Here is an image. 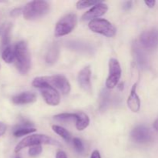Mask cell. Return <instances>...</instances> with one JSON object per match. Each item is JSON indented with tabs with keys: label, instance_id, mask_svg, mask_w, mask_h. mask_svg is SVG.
<instances>
[{
	"label": "cell",
	"instance_id": "cell-19",
	"mask_svg": "<svg viewBox=\"0 0 158 158\" xmlns=\"http://www.w3.org/2000/svg\"><path fill=\"white\" fill-rule=\"evenodd\" d=\"M2 58L6 63H12L15 59V48L12 46L5 48L2 53Z\"/></svg>",
	"mask_w": 158,
	"mask_h": 158
},
{
	"label": "cell",
	"instance_id": "cell-16",
	"mask_svg": "<svg viewBox=\"0 0 158 158\" xmlns=\"http://www.w3.org/2000/svg\"><path fill=\"white\" fill-rule=\"evenodd\" d=\"M60 56V48L56 43H52L46 52L45 60L46 63L49 65H52L56 63Z\"/></svg>",
	"mask_w": 158,
	"mask_h": 158
},
{
	"label": "cell",
	"instance_id": "cell-27",
	"mask_svg": "<svg viewBox=\"0 0 158 158\" xmlns=\"http://www.w3.org/2000/svg\"><path fill=\"white\" fill-rule=\"evenodd\" d=\"M73 146L75 148L76 151H78L79 153H82L84 151V146H83V142L81 141V140L77 137H75L73 140Z\"/></svg>",
	"mask_w": 158,
	"mask_h": 158
},
{
	"label": "cell",
	"instance_id": "cell-21",
	"mask_svg": "<svg viewBox=\"0 0 158 158\" xmlns=\"http://www.w3.org/2000/svg\"><path fill=\"white\" fill-rule=\"evenodd\" d=\"M77 113L71 114V113H63V114H57L54 116V120L59 122H69L72 120H77Z\"/></svg>",
	"mask_w": 158,
	"mask_h": 158
},
{
	"label": "cell",
	"instance_id": "cell-9",
	"mask_svg": "<svg viewBox=\"0 0 158 158\" xmlns=\"http://www.w3.org/2000/svg\"><path fill=\"white\" fill-rule=\"evenodd\" d=\"M141 46L144 49H154L158 46V30L151 29L143 32L140 38Z\"/></svg>",
	"mask_w": 158,
	"mask_h": 158
},
{
	"label": "cell",
	"instance_id": "cell-26",
	"mask_svg": "<svg viewBox=\"0 0 158 158\" xmlns=\"http://www.w3.org/2000/svg\"><path fill=\"white\" fill-rule=\"evenodd\" d=\"M42 151H43V148H42L41 145L31 147L29 150V155L32 157H36L41 154Z\"/></svg>",
	"mask_w": 158,
	"mask_h": 158
},
{
	"label": "cell",
	"instance_id": "cell-23",
	"mask_svg": "<svg viewBox=\"0 0 158 158\" xmlns=\"http://www.w3.org/2000/svg\"><path fill=\"white\" fill-rule=\"evenodd\" d=\"M52 131H53L56 134H57L58 135H60V137H63L66 141L67 142L70 141L71 140L70 134H69V133L68 132L65 128L62 127L60 126H58V125H53V126L52 127Z\"/></svg>",
	"mask_w": 158,
	"mask_h": 158
},
{
	"label": "cell",
	"instance_id": "cell-17",
	"mask_svg": "<svg viewBox=\"0 0 158 158\" xmlns=\"http://www.w3.org/2000/svg\"><path fill=\"white\" fill-rule=\"evenodd\" d=\"M35 131H36V129L31 127V123L27 122V123H25L24 124L19 125L14 131L13 135L16 137H23V136L30 134L32 133L35 132Z\"/></svg>",
	"mask_w": 158,
	"mask_h": 158
},
{
	"label": "cell",
	"instance_id": "cell-14",
	"mask_svg": "<svg viewBox=\"0 0 158 158\" xmlns=\"http://www.w3.org/2000/svg\"><path fill=\"white\" fill-rule=\"evenodd\" d=\"M12 100V103L16 105L29 104L36 101V95L32 92H23L14 96Z\"/></svg>",
	"mask_w": 158,
	"mask_h": 158
},
{
	"label": "cell",
	"instance_id": "cell-25",
	"mask_svg": "<svg viewBox=\"0 0 158 158\" xmlns=\"http://www.w3.org/2000/svg\"><path fill=\"white\" fill-rule=\"evenodd\" d=\"M100 2L98 1H92V0H82V1L77 2V9H83L85 8L94 6L95 5L98 4Z\"/></svg>",
	"mask_w": 158,
	"mask_h": 158
},
{
	"label": "cell",
	"instance_id": "cell-7",
	"mask_svg": "<svg viewBox=\"0 0 158 158\" xmlns=\"http://www.w3.org/2000/svg\"><path fill=\"white\" fill-rule=\"evenodd\" d=\"M88 26L92 32L105 35L106 37H113L117 33L115 26L108 20L104 19H97L91 20Z\"/></svg>",
	"mask_w": 158,
	"mask_h": 158
},
{
	"label": "cell",
	"instance_id": "cell-4",
	"mask_svg": "<svg viewBox=\"0 0 158 158\" xmlns=\"http://www.w3.org/2000/svg\"><path fill=\"white\" fill-rule=\"evenodd\" d=\"M32 85L35 88H38L41 91V94L47 104L50 106H57L60 103V96L56 89L46 83H40L34 79Z\"/></svg>",
	"mask_w": 158,
	"mask_h": 158
},
{
	"label": "cell",
	"instance_id": "cell-2",
	"mask_svg": "<svg viewBox=\"0 0 158 158\" xmlns=\"http://www.w3.org/2000/svg\"><path fill=\"white\" fill-rule=\"evenodd\" d=\"M49 4L46 1H32L23 8V17L26 20H33L40 18L49 11Z\"/></svg>",
	"mask_w": 158,
	"mask_h": 158
},
{
	"label": "cell",
	"instance_id": "cell-32",
	"mask_svg": "<svg viewBox=\"0 0 158 158\" xmlns=\"http://www.w3.org/2000/svg\"><path fill=\"white\" fill-rule=\"evenodd\" d=\"M90 158H101V157H100V152H99L98 151H94V152L92 153V154H91V157Z\"/></svg>",
	"mask_w": 158,
	"mask_h": 158
},
{
	"label": "cell",
	"instance_id": "cell-35",
	"mask_svg": "<svg viewBox=\"0 0 158 158\" xmlns=\"http://www.w3.org/2000/svg\"><path fill=\"white\" fill-rule=\"evenodd\" d=\"M0 67H1V66H0Z\"/></svg>",
	"mask_w": 158,
	"mask_h": 158
},
{
	"label": "cell",
	"instance_id": "cell-6",
	"mask_svg": "<svg viewBox=\"0 0 158 158\" xmlns=\"http://www.w3.org/2000/svg\"><path fill=\"white\" fill-rule=\"evenodd\" d=\"M35 79L40 83H46L55 89H58L63 94H68L71 90V86L69 81L66 77L62 75L40 77Z\"/></svg>",
	"mask_w": 158,
	"mask_h": 158
},
{
	"label": "cell",
	"instance_id": "cell-18",
	"mask_svg": "<svg viewBox=\"0 0 158 158\" xmlns=\"http://www.w3.org/2000/svg\"><path fill=\"white\" fill-rule=\"evenodd\" d=\"M77 120H76V127L78 131H81L86 129L89 124V118L85 113H77Z\"/></svg>",
	"mask_w": 158,
	"mask_h": 158
},
{
	"label": "cell",
	"instance_id": "cell-22",
	"mask_svg": "<svg viewBox=\"0 0 158 158\" xmlns=\"http://www.w3.org/2000/svg\"><path fill=\"white\" fill-rule=\"evenodd\" d=\"M11 29H12V26H11V24H9L2 31V46H6V47H7V46H9V42H10Z\"/></svg>",
	"mask_w": 158,
	"mask_h": 158
},
{
	"label": "cell",
	"instance_id": "cell-3",
	"mask_svg": "<svg viewBox=\"0 0 158 158\" xmlns=\"http://www.w3.org/2000/svg\"><path fill=\"white\" fill-rule=\"evenodd\" d=\"M41 144H49L55 145V146H60V143L57 140H54L49 136L44 134H32L28 136L21 140L15 148V152L18 153L24 148L28 147H34Z\"/></svg>",
	"mask_w": 158,
	"mask_h": 158
},
{
	"label": "cell",
	"instance_id": "cell-30",
	"mask_svg": "<svg viewBox=\"0 0 158 158\" xmlns=\"http://www.w3.org/2000/svg\"><path fill=\"white\" fill-rule=\"evenodd\" d=\"M56 158H67L66 153L63 151H57L56 155Z\"/></svg>",
	"mask_w": 158,
	"mask_h": 158
},
{
	"label": "cell",
	"instance_id": "cell-15",
	"mask_svg": "<svg viewBox=\"0 0 158 158\" xmlns=\"http://www.w3.org/2000/svg\"><path fill=\"white\" fill-rule=\"evenodd\" d=\"M137 83L134 84L131 89V94L127 99V106L131 111L137 113L140 109V100L139 96L137 94Z\"/></svg>",
	"mask_w": 158,
	"mask_h": 158
},
{
	"label": "cell",
	"instance_id": "cell-31",
	"mask_svg": "<svg viewBox=\"0 0 158 158\" xmlns=\"http://www.w3.org/2000/svg\"><path fill=\"white\" fill-rule=\"evenodd\" d=\"M144 3L149 8H154L156 4V1H154V0H149V1H144Z\"/></svg>",
	"mask_w": 158,
	"mask_h": 158
},
{
	"label": "cell",
	"instance_id": "cell-8",
	"mask_svg": "<svg viewBox=\"0 0 158 158\" xmlns=\"http://www.w3.org/2000/svg\"><path fill=\"white\" fill-rule=\"evenodd\" d=\"M121 67L117 59L112 58L109 61V76L106 81V86L108 89H113L118 83L121 77Z\"/></svg>",
	"mask_w": 158,
	"mask_h": 158
},
{
	"label": "cell",
	"instance_id": "cell-29",
	"mask_svg": "<svg viewBox=\"0 0 158 158\" xmlns=\"http://www.w3.org/2000/svg\"><path fill=\"white\" fill-rule=\"evenodd\" d=\"M6 125L2 122H0V137L4 135V134L6 131Z\"/></svg>",
	"mask_w": 158,
	"mask_h": 158
},
{
	"label": "cell",
	"instance_id": "cell-33",
	"mask_svg": "<svg viewBox=\"0 0 158 158\" xmlns=\"http://www.w3.org/2000/svg\"><path fill=\"white\" fill-rule=\"evenodd\" d=\"M131 6H132V2H126L123 4V9L125 10H128V9H131Z\"/></svg>",
	"mask_w": 158,
	"mask_h": 158
},
{
	"label": "cell",
	"instance_id": "cell-11",
	"mask_svg": "<svg viewBox=\"0 0 158 158\" xmlns=\"http://www.w3.org/2000/svg\"><path fill=\"white\" fill-rule=\"evenodd\" d=\"M108 10L107 5L105 3L100 2L98 4L95 5L94 7L91 8L89 10L85 12L82 16V21H87V20H94L97 19L99 17L104 15Z\"/></svg>",
	"mask_w": 158,
	"mask_h": 158
},
{
	"label": "cell",
	"instance_id": "cell-10",
	"mask_svg": "<svg viewBox=\"0 0 158 158\" xmlns=\"http://www.w3.org/2000/svg\"><path fill=\"white\" fill-rule=\"evenodd\" d=\"M131 137L134 141L140 143H147L151 140V132L148 127L144 125H139L136 127L131 132Z\"/></svg>",
	"mask_w": 158,
	"mask_h": 158
},
{
	"label": "cell",
	"instance_id": "cell-12",
	"mask_svg": "<svg viewBox=\"0 0 158 158\" xmlns=\"http://www.w3.org/2000/svg\"><path fill=\"white\" fill-rule=\"evenodd\" d=\"M91 69L89 66L81 69L78 75V83L83 90L88 94L92 93V85H91Z\"/></svg>",
	"mask_w": 158,
	"mask_h": 158
},
{
	"label": "cell",
	"instance_id": "cell-28",
	"mask_svg": "<svg viewBox=\"0 0 158 158\" xmlns=\"http://www.w3.org/2000/svg\"><path fill=\"white\" fill-rule=\"evenodd\" d=\"M23 8H15V9H12L10 12V15L12 17H17L23 13Z\"/></svg>",
	"mask_w": 158,
	"mask_h": 158
},
{
	"label": "cell",
	"instance_id": "cell-20",
	"mask_svg": "<svg viewBox=\"0 0 158 158\" xmlns=\"http://www.w3.org/2000/svg\"><path fill=\"white\" fill-rule=\"evenodd\" d=\"M67 46L73 50L77 51H83V52H87V51H91L92 47L89 44H86L85 43H81V42H76L72 41L70 43H68Z\"/></svg>",
	"mask_w": 158,
	"mask_h": 158
},
{
	"label": "cell",
	"instance_id": "cell-5",
	"mask_svg": "<svg viewBox=\"0 0 158 158\" xmlns=\"http://www.w3.org/2000/svg\"><path fill=\"white\" fill-rule=\"evenodd\" d=\"M77 24V16L74 13H69L59 20L55 27V36L61 37L70 33Z\"/></svg>",
	"mask_w": 158,
	"mask_h": 158
},
{
	"label": "cell",
	"instance_id": "cell-34",
	"mask_svg": "<svg viewBox=\"0 0 158 158\" xmlns=\"http://www.w3.org/2000/svg\"><path fill=\"white\" fill-rule=\"evenodd\" d=\"M154 128L156 131H158V118L155 120V122L154 123Z\"/></svg>",
	"mask_w": 158,
	"mask_h": 158
},
{
	"label": "cell",
	"instance_id": "cell-1",
	"mask_svg": "<svg viewBox=\"0 0 158 158\" xmlns=\"http://www.w3.org/2000/svg\"><path fill=\"white\" fill-rule=\"evenodd\" d=\"M15 48L17 69L20 73L26 75L31 67V56L28 45L25 41H20L15 45Z\"/></svg>",
	"mask_w": 158,
	"mask_h": 158
},
{
	"label": "cell",
	"instance_id": "cell-24",
	"mask_svg": "<svg viewBox=\"0 0 158 158\" xmlns=\"http://www.w3.org/2000/svg\"><path fill=\"white\" fill-rule=\"evenodd\" d=\"M110 99V93L106 89H103L100 94V109L104 110L106 106H107Z\"/></svg>",
	"mask_w": 158,
	"mask_h": 158
},
{
	"label": "cell",
	"instance_id": "cell-13",
	"mask_svg": "<svg viewBox=\"0 0 158 158\" xmlns=\"http://www.w3.org/2000/svg\"><path fill=\"white\" fill-rule=\"evenodd\" d=\"M132 49L134 60H135L137 66L141 69H147L149 66V63H148V59L147 57V55L143 52L142 48L137 43H135L133 44Z\"/></svg>",
	"mask_w": 158,
	"mask_h": 158
}]
</instances>
